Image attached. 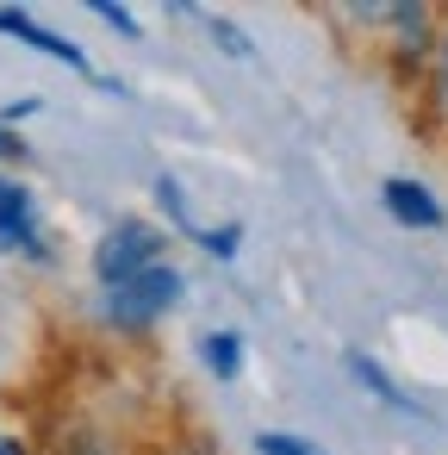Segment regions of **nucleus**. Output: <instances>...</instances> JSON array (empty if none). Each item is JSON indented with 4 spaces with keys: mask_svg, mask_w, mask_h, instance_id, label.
<instances>
[{
    "mask_svg": "<svg viewBox=\"0 0 448 455\" xmlns=\"http://www.w3.org/2000/svg\"><path fill=\"white\" fill-rule=\"evenodd\" d=\"M181 275L175 268H144V275H131V281H119V287H106V299H100V312H106V324H119V331H150L162 312H175L181 306Z\"/></svg>",
    "mask_w": 448,
    "mask_h": 455,
    "instance_id": "f257e3e1",
    "label": "nucleus"
},
{
    "mask_svg": "<svg viewBox=\"0 0 448 455\" xmlns=\"http://www.w3.org/2000/svg\"><path fill=\"white\" fill-rule=\"evenodd\" d=\"M162 243H169L162 225H150V219H119V225L94 243V275H100V287H119V281L156 268V262H162Z\"/></svg>",
    "mask_w": 448,
    "mask_h": 455,
    "instance_id": "f03ea898",
    "label": "nucleus"
},
{
    "mask_svg": "<svg viewBox=\"0 0 448 455\" xmlns=\"http://www.w3.org/2000/svg\"><path fill=\"white\" fill-rule=\"evenodd\" d=\"M0 250H32V256H44L38 219H32V194H26L20 181H7V175H0Z\"/></svg>",
    "mask_w": 448,
    "mask_h": 455,
    "instance_id": "7ed1b4c3",
    "label": "nucleus"
},
{
    "mask_svg": "<svg viewBox=\"0 0 448 455\" xmlns=\"http://www.w3.org/2000/svg\"><path fill=\"white\" fill-rule=\"evenodd\" d=\"M380 194H386V212H392L398 225H411V231H436V225H442V206H436V194H429L423 181L392 175Z\"/></svg>",
    "mask_w": 448,
    "mask_h": 455,
    "instance_id": "20e7f679",
    "label": "nucleus"
},
{
    "mask_svg": "<svg viewBox=\"0 0 448 455\" xmlns=\"http://www.w3.org/2000/svg\"><path fill=\"white\" fill-rule=\"evenodd\" d=\"M0 32H7V38H20V44H32V51H44V57H57V63H69V69H88V57H82L69 38L44 32L32 13H13V7H0Z\"/></svg>",
    "mask_w": 448,
    "mask_h": 455,
    "instance_id": "39448f33",
    "label": "nucleus"
},
{
    "mask_svg": "<svg viewBox=\"0 0 448 455\" xmlns=\"http://www.w3.org/2000/svg\"><path fill=\"white\" fill-rule=\"evenodd\" d=\"M200 355H206V368H212L218 380H237V368H243V343H237V331H212V337L200 343Z\"/></svg>",
    "mask_w": 448,
    "mask_h": 455,
    "instance_id": "423d86ee",
    "label": "nucleus"
},
{
    "mask_svg": "<svg viewBox=\"0 0 448 455\" xmlns=\"http://www.w3.org/2000/svg\"><path fill=\"white\" fill-rule=\"evenodd\" d=\"M349 374H355V380H361L373 399H386V405H398V411H417V399H405V393H398V387H392V380H386V374H380L367 355H349Z\"/></svg>",
    "mask_w": 448,
    "mask_h": 455,
    "instance_id": "0eeeda50",
    "label": "nucleus"
},
{
    "mask_svg": "<svg viewBox=\"0 0 448 455\" xmlns=\"http://www.w3.org/2000/svg\"><path fill=\"white\" fill-rule=\"evenodd\" d=\"M255 455H318L305 436H287V430H262L255 436Z\"/></svg>",
    "mask_w": 448,
    "mask_h": 455,
    "instance_id": "6e6552de",
    "label": "nucleus"
},
{
    "mask_svg": "<svg viewBox=\"0 0 448 455\" xmlns=\"http://www.w3.org/2000/svg\"><path fill=\"white\" fill-rule=\"evenodd\" d=\"M94 13H100L106 26H119L125 38H144V32H138V13H131V7H113V0H94Z\"/></svg>",
    "mask_w": 448,
    "mask_h": 455,
    "instance_id": "1a4fd4ad",
    "label": "nucleus"
},
{
    "mask_svg": "<svg viewBox=\"0 0 448 455\" xmlns=\"http://www.w3.org/2000/svg\"><path fill=\"white\" fill-rule=\"evenodd\" d=\"M237 237H243L237 225H218V231H200V243H206L212 256H237Z\"/></svg>",
    "mask_w": 448,
    "mask_h": 455,
    "instance_id": "9d476101",
    "label": "nucleus"
},
{
    "mask_svg": "<svg viewBox=\"0 0 448 455\" xmlns=\"http://www.w3.org/2000/svg\"><path fill=\"white\" fill-rule=\"evenodd\" d=\"M212 38H224V51H231V57H249V44H243V32H237V26L212 20Z\"/></svg>",
    "mask_w": 448,
    "mask_h": 455,
    "instance_id": "9b49d317",
    "label": "nucleus"
},
{
    "mask_svg": "<svg viewBox=\"0 0 448 455\" xmlns=\"http://www.w3.org/2000/svg\"><path fill=\"white\" fill-rule=\"evenodd\" d=\"M0 163H26V138H13V125H0Z\"/></svg>",
    "mask_w": 448,
    "mask_h": 455,
    "instance_id": "f8f14e48",
    "label": "nucleus"
},
{
    "mask_svg": "<svg viewBox=\"0 0 448 455\" xmlns=\"http://www.w3.org/2000/svg\"><path fill=\"white\" fill-rule=\"evenodd\" d=\"M0 455H26V443H20V436H7V430H0Z\"/></svg>",
    "mask_w": 448,
    "mask_h": 455,
    "instance_id": "ddd939ff",
    "label": "nucleus"
},
{
    "mask_svg": "<svg viewBox=\"0 0 448 455\" xmlns=\"http://www.w3.org/2000/svg\"><path fill=\"white\" fill-rule=\"evenodd\" d=\"M442 100H448V44H442Z\"/></svg>",
    "mask_w": 448,
    "mask_h": 455,
    "instance_id": "4468645a",
    "label": "nucleus"
}]
</instances>
